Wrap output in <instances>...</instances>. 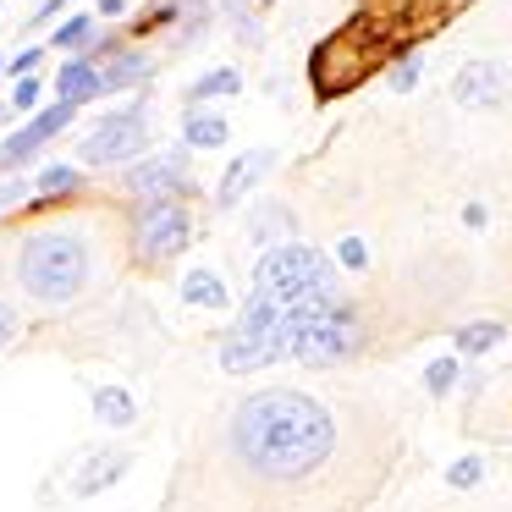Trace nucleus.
Masks as SVG:
<instances>
[{"mask_svg":"<svg viewBox=\"0 0 512 512\" xmlns=\"http://www.w3.org/2000/svg\"><path fill=\"white\" fill-rule=\"evenodd\" d=\"M72 116H78V105H61V100L39 105V111L28 116L23 133H12L6 144H0V171H12V166H23V160H34L39 149L61 133V127H72Z\"/></svg>","mask_w":512,"mask_h":512,"instance_id":"0eeeda50","label":"nucleus"},{"mask_svg":"<svg viewBox=\"0 0 512 512\" xmlns=\"http://www.w3.org/2000/svg\"><path fill=\"white\" fill-rule=\"evenodd\" d=\"M254 6H276V0H254Z\"/></svg>","mask_w":512,"mask_h":512,"instance_id":"2f4dec72","label":"nucleus"},{"mask_svg":"<svg viewBox=\"0 0 512 512\" xmlns=\"http://www.w3.org/2000/svg\"><path fill=\"white\" fill-rule=\"evenodd\" d=\"M45 50H50V45H34V50H23V56L12 61V72H17V78H34V67L45 61Z\"/></svg>","mask_w":512,"mask_h":512,"instance_id":"bb28decb","label":"nucleus"},{"mask_svg":"<svg viewBox=\"0 0 512 512\" xmlns=\"http://www.w3.org/2000/svg\"><path fill=\"white\" fill-rule=\"evenodd\" d=\"M83 45H94V17L83 12V17H67V23L50 34V50H67V56H78Z\"/></svg>","mask_w":512,"mask_h":512,"instance_id":"6ab92c4d","label":"nucleus"},{"mask_svg":"<svg viewBox=\"0 0 512 512\" xmlns=\"http://www.w3.org/2000/svg\"><path fill=\"white\" fill-rule=\"evenodd\" d=\"M39 94H45V83H39V78H23V83L12 89V105H17V111H34Z\"/></svg>","mask_w":512,"mask_h":512,"instance_id":"a878e982","label":"nucleus"},{"mask_svg":"<svg viewBox=\"0 0 512 512\" xmlns=\"http://www.w3.org/2000/svg\"><path fill=\"white\" fill-rule=\"evenodd\" d=\"M182 303H188V309H232L226 281L215 276V270H204V265H193L188 276H182Z\"/></svg>","mask_w":512,"mask_h":512,"instance_id":"ddd939ff","label":"nucleus"},{"mask_svg":"<svg viewBox=\"0 0 512 512\" xmlns=\"http://www.w3.org/2000/svg\"><path fill=\"white\" fill-rule=\"evenodd\" d=\"M281 358H298V364H342L364 347V325H358L353 303H303V309H281V331H276Z\"/></svg>","mask_w":512,"mask_h":512,"instance_id":"7ed1b4c3","label":"nucleus"},{"mask_svg":"<svg viewBox=\"0 0 512 512\" xmlns=\"http://www.w3.org/2000/svg\"><path fill=\"white\" fill-rule=\"evenodd\" d=\"M237 67H215V72H204L199 83L188 89V105H204V100H226V94H237Z\"/></svg>","mask_w":512,"mask_h":512,"instance_id":"a211bd4d","label":"nucleus"},{"mask_svg":"<svg viewBox=\"0 0 512 512\" xmlns=\"http://www.w3.org/2000/svg\"><path fill=\"white\" fill-rule=\"evenodd\" d=\"M336 259H342L347 270H364V265H369V248H364V237H342V243H336Z\"/></svg>","mask_w":512,"mask_h":512,"instance_id":"393cba45","label":"nucleus"},{"mask_svg":"<svg viewBox=\"0 0 512 512\" xmlns=\"http://www.w3.org/2000/svg\"><path fill=\"white\" fill-rule=\"evenodd\" d=\"M127 12V0H100V17H122Z\"/></svg>","mask_w":512,"mask_h":512,"instance_id":"7c9ffc66","label":"nucleus"},{"mask_svg":"<svg viewBox=\"0 0 512 512\" xmlns=\"http://www.w3.org/2000/svg\"><path fill=\"white\" fill-rule=\"evenodd\" d=\"M226 116H210V111H188V149H221L226 144Z\"/></svg>","mask_w":512,"mask_h":512,"instance_id":"dca6fc26","label":"nucleus"},{"mask_svg":"<svg viewBox=\"0 0 512 512\" xmlns=\"http://www.w3.org/2000/svg\"><path fill=\"white\" fill-rule=\"evenodd\" d=\"M0 72H6V61H0Z\"/></svg>","mask_w":512,"mask_h":512,"instance_id":"473e14b6","label":"nucleus"},{"mask_svg":"<svg viewBox=\"0 0 512 512\" xmlns=\"http://www.w3.org/2000/svg\"><path fill=\"white\" fill-rule=\"evenodd\" d=\"M133 468V452H122V446H100V452H89L83 457V468H78V479H72V490L78 496H100V490H111L116 479Z\"/></svg>","mask_w":512,"mask_h":512,"instance_id":"f8f14e48","label":"nucleus"},{"mask_svg":"<svg viewBox=\"0 0 512 512\" xmlns=\"http://www.w3.org/2000/svg\"><path fill=\"white\" fill-rule=\"evenodd\" d=\"M12 331H17V309L12 303H0V347L12 342Z\"/></svg>","mask_w":512,"mask_h":512,"instance_id":"c85d7f7f","label":"nucleus"},{"mask_svg":"<svg viewBox=\"0 0 512 512\" xmlns=\"http://www.w3.org/2000/svg\"><path fill=\"white\" fill-rule=\"evenodd\" d=\"M149 149V122H144V100H133L127 111H111L78 138V160L83 166H133Z\"/></svg>","mask_w":512,"mask_h":512,"instance_id":"39448f33","label":"nucleus"},{"mask_svg":"<svg viewBox=\"0 0 512 512\" xmlns=\"http://www.w3.org/2000/svg\"><path fill=\"white\" fill-rule=\"evenodd\" d=\"M226 446L248 474L292 485V479H309L336 452V419L309 391H254L237 402L232 424H226Z\"/></svg>","mask_w":512,"mask_h":512,"instance_id":"f257e3e1","label":"nucleus"},{"mask_svg":"<svg viewBox=\"0 0 512 512\" xmlns=\"http://www.w3.org/2000/svg\"><path fill=\"white\" fill-rule=\"evenodd\" d=\"M463 221L479 232V226H485V204H468V210H463Z\"/></svg>","mask_w":512,"mask_h":512,"instance_id":"c756f323","label":"nucleus"},{"mask_svg":"<svg viewBox=\"0 0 512 512\" xmlns=\"http://www.w3.org/2000/svg\"><path fill=\"white\" fill-rule=\"evenodd\" d=\"M100 78H105V94H111V89H127V83H144V78H149V56L122 50L111 67H100Z\"/></svg>","mask_w":512,"mask_h":512,"instance_id":"f3484780","label":"nucleus"},{"mask_svg":"<svg viewBox=\"0 0 512 512\" xmlns=\"http://www.w3.org/2000/svg\"><path fill=\"white\" fill-rule=\"evenodd\" d=\"M501 325L496 320H479V325H463V331H457V353H490V347L501 342Z\"/></svg>","mask_w":512,"mask_h":512,"instance_id":"aec40b11","label":"nucleus"},{"mask_svg":"<svg viewBox=\"0 0 512 512\" xmlns=\"http://www.w3.org/2000/svg\"><path fill=\"white\" fill-rule=\"evenodd\" d=\"M188 243H193V215H188V204H182V199H149V204H138V215H133V248H138V259L166 265V259H177Z\"/></svg>","mask_w":512,"mask_h":512,"instance_id":"423d86ee","label":"nucleus"},{"mask_svg":"<svg viewBox=\"0 0 512 512\" xmlns=\"http://www.w3.org/2000/svg\"><path fill=\"white\" fill-rule=\"evenodd\" d=\"M270 166H276V155H270V149H248V155H237L232 166H226V177L215 182V204H221V210H232L243 193L259 188V177H265Z\"/></svg>","mask_w":512,"mask_h":512,"instance_id":"9d476101","label":"nucleus"},{"mask_svg":"<svg viewBox=\"0 0 512 512\" xmlns=\"http://www.w3.org/2000/svg\"><path fill=\"white\" fill-rule=\"evenodd\" d=\"M248 232H254V243H292V210L287 204H265V210H254V221H248Z\"/></svg>","mask_w":512,"mask_h":512,"instance_id":"2eb2a0df","label":"nucleus"},{"mask_svg":"<svg viewBox=\"0 0 512 512\" xmlns=\"http://www.w3.org/2000/svg\"><path fill=\"white\" fill-rule=\"evenodd\" d=\"M479 474H485V463H479V457H457V463L446 468V485L468 490V485H479Z\"/></svg>","mask_w":512,"mask_h":512,"instance_id":"b1692460","label":"nucleus"},{"mask_svg":"<svg viewBox=\"0 0 512 512\" xmlns=\"http://www.w3.org/2000/svg\"><path fill=\"white\" fill-rule=\"evenodd\" d=\"M419 78H424V56H402L397 67H391V89H397V94H408Z\"/></svg>","mask_w":512,"mask_h":512,"instance_id":"5701e85b","label":"nucleus"},{"mask_svg":"<svg viewBox=\"0 0 512 512\" xmlns=\"http://www.w3.org/2000/svg\"><path fill=\"white\" fill-rule=\"evenodd\" d=\"M94 419H100L105 430H127V424L138 419V397L127 386H100L94 391Z\"/></svg>","mask_w":512,"mask_h":512,"instance_id":"4468645a","label":"nucleus"},{"mask_svg":"<svg viewBox=\"0 0 512 512\" xmlns=\"http://www.w3.org/2000/svg\"><path fill=\"white\" fill-rule=\"evenodd\" d=\"M78 182H83V177H78L72 166H45V171L34 177V199H56V193H72Z\"/></svg>","mask_w":512,"mask_h":512,"instance_id":"412c9836","label":"nucleus"},{"mask_svg":"<svg viewBox=\"0 0 512 512\" xmlns=\"http://www.w3.org/2000/svg\"><path fill=\"white\" fill-rule=\"evenodd\" d=\"M424 386H430L435 397H446V391L457 386V358H452V353H446V358H435V364L424 369Z\"/></svg>","mask_w":512,"mask_h":512,"instance_id":"4be33fe9","label":"nucleus"},{"mask_svg":"<svg viewBox=\"0 0 512 512\" xmlns=\"http://www.w3.org/2000/svg\"><path fill=\"white\" fill-rule=\"evenodd\" d=\"M28 193H34V182H0V210L17 204V199H28Z\"/></svg>","mask_w":512,"mask_h":512,"instance_id":"cd10ccee","label":"nucleus"},{"mask_svg":"<svg viewBox=\"0 0 512 512\" xmlns=\"http://www.w3.org/2000/svg\"><path fill=\"white\" fill-rule=\"evenodd\" d=\"M105 94V78H100V61L94 56H67L56 72V100L61 105H89Z\"/></svg>","mask_w":512,"mask_h":512,"instance_id":"9b49d317","label":"nucleus"},{"mask_svg":"<svg viewBox=\"0 0 512 512\" xmlns=\"http://www.w3.org/2000/svg\"><path fill=\"white\" fill-rule=\"evenodd\" d=\"M94 276V254L89 237L72 232V226H45V232H28L17 248V281H23L28 298L39 303H72Z\"/></svg>","mask_w":512,"mask_h":512,"instance_id":"f03ea898","label":"nucleus"},{"mask_svg":"<svg viewBox=\"0 0 512 512\" xmlns=\"http://www.w3.org/2000/svg\"><path fill=\"white\" fill-rule=\"evenodd\" d=\"M122 188L133 193L138 204L149 199H171V193H188V177H182V149L177 155H155V160H133L122 177Z\"/></svg>","mask_w":512,"mask_h":512,"instance_id":"1a4fd4ad","label":"nucleus"},{"mask_svg":"<svg viewBox=\"0 0 512 512\" xmlns=\"http://www.w3.org/2000/svg\"><path fill=\"white\" fill-rule=\"evenodd\" d=\"M254 292L281 309H303V303H336L342 287H336V265L309 243H281V248H265L254 265Z\"/></svg>","mask_w":512,"mask_h":512,"instance_id":"20e7f679","label":"nucleus"},{"mask_svg":"<svg viewBox=\"0 0 512 512\" xmlns=\"http://www.w3.org/2000/svg\"><path fill=\"white\" fill-rule=\"evenodd\" d=\"M452 100L463 111H501L507 105V67L501 61H463L452 78Z\"/></svg>","mask_w":512,"mask_h":512,"instance_id":"6e6552de","label":"nucleus"}]
</instances>
